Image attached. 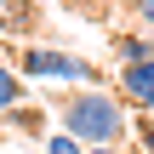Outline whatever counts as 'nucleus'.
Masks as SVG:
<instances>
[{
	"label": "nucleus",
	"instance_id": "nucleus-5",
	"mask_svg": "<svg viewBox=\"0 0 154 154\" xmlns=\"http://www.w3.org/2000/svg\"><path fill=\"white\" fill-rule=\"evenodd\" d=\"M46 154H86V143H80V137H69V131L57 126V131L46 137Z\"/></svg>",
	"mask_w": 154,
	"mask_h": 154
},
{
	"label": "nucleus",
	"instance_id": "nucleus-2",
	"mask_svg": "<svg viewBox=\"0 0 154 154\" xmlns=\"http://www.w3.org/2000/svg\"><path fill=\"white\" fill-rule=\"evenodd\" d=\"M17 69H23V80H74V86H103L97 63H86V57H74V51H51V46L23 51Z\"/></svg>",
	"mask_w": 154,
	"mask_h": 154
},
{
	"label": "nucleus",
	"instance_id": "nucleus-1",
	"mask_svg": "<svg viewBox=\"0 0 154 154\" xmlns=\"http://www.w3.org/2000/svg\"><path fill=\"white\" fill-rule=\"evenodd\" d=\"M57 126L86 149H97V143H126L131 114H126V97H114L109 86H80L57 103Z\"/></svg>",
	"mask_w": 154,
	"mask_h": 154
},
{
	"label": "nucleus",
	"instance_id": "nucleus-8",
	"mask_svg": "<svg viewBox=\"0 0 154 154\" xmlns=\"http://www.w3.org/2000/svg\"><path fill=\"white\" fill-rule=\"evenodd\" d=\"M86 154H126L120 143H97V149H86Z\"/></svg>",
	"mask_w": 154,
	"mask_h": 154
},
{
	"label": "nucleus",
	"instance_id": "nucleus-4",
	"mask_svg": "<svg viewBox=\"0 0 154 154\" xmlns=\"http://www.w3.org/2000/svg\"><path fill=\"white\" fill-rule=\"evenodd\" d=\"M29 97H23V69H11V63H0V114H11V109H23Z\"/></svg>",
	"mask_w": 154,
	"mask_h": 154
},
{
	"label": "nucleus",
	"instance_id": "nucleus-3",
	"mask_svg": "<svg viewBox=\"0 0 154 154\" xmlns=\"http://www.w3.org/2000/svg\"><path fill=\"white\" fill-rule=\"evenodd\" d=\"M120 97H126L131 109H143V114H154V46L143 51V57L120 63Z\"/></svg>",
	"mask_w": 154,
	"mask_h": 154
},
{
	"label": "nucleus",
	"instance_id": "nucleus-7",
	"mask_svg": "<svg viewBox=\"0 0 154 154\" xmlns=\"http://www.w3.org/2000/svg\"><path fill=\"white\" fill-rule=\"evenodd\" d=\"M137 17H143V23L154 29V0H137Z\"/></svg>",
	"mask_w": 154,
	"mask_h": 154
},
{
	"label": "nucleus",
	"instance_id": "nucleus-6",
	"mask_svg": "<svg viewBox=\"0 0 154 154\" xmlns=\"http://www.w3.org/2000/svg\"><path fill=\"white\" fill-rule=\"evenodd\" d=\"M137 143H143V154H154V114L137 120Z\"/></svg>",
	"mask_w": 154,
	"mask_h": 154
}]
</instances>
